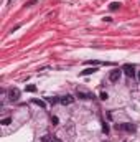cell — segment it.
<instances>
[{
  "label": "cell",
  "instance_id": "obj_1",
  "mask_svg": "<svg viewBox=\"0 0 140 142\" xmlns=\"http://www.w3.org/2000/svg\"><path fill=\"white\" fill-rule=\"evenodd\" d=\"M115 127H117V129L125 131V132H135V129H137L134 124H129V122H125V124H117Z\"/></svg>",
  "mask_w": 140,
  "mask_h": 142
},
{
  "label": "cell",
  "instance_id": "obj_2",
  "mask_svg": "<svg viewBox=\"0 0 140 142\" xmlns=\"http://www.w3.org/2000/svg\"><path fill=\"white\" fill-rule=\"evenodd\" d=\"M18 97H20V91L17 89V88H12V89L8 91V99L10 101H18Z\"/></svg>",
  "mask_w": 140,
  "mask_h": 142
},
{
  "label": "cell",
  "instance_id": "obj_3",
  "mask_svg": "<svg viewBox=\"0 0 140 142\" xmlns=\"http://www.w3.org/2000/svg\"><path fill=\"white\" fill-rule=\"evenodd\" d=\"M120 74H122V71H120V69H114V71H110L109 79H110L112 83H115V81H119V79H120Z\"/></svg>",
  "mask_w": 140,
  "mask_h": 142
},
{
  "label": "cell",
  "instance_id": "obj_4",
  "mask_svg": "<svg viewBox=\"0 0 140 142\" xmlns=\"http://www.w3.org/2000/svg\"><path fill=\"white\" fill-rule=\"evenodd\" d=\"M60 103H61V104H64V106H68V104H73V103H74V97L71 96V94H66V96L60 97Z\"/></svg>",
  "mask_w": 140,
  "mask_h": 142
},
{
  "label": "cell",
  "instance_id": "obj_5",
  "mask_svg": "<svg viewBox=\"0 0 140 142\" xmlns=\"http://www.w3.org/2000/svg\"><path fill=\"white\" fill-rule=\"evenodd\" d=\"M122 71H125V74H127V76H134V74H135V68H134L132 65H124Z\"/></svg>",
  "mask_w": 140,
  "mask_h": 142
},
{
  "label": "cell",
  "instance_id": "obj_6",
  "mask_svg": "<svg viewBox=\"0 0 140 142\" xmlns=\"http://www.w3.org/2000/svg\"><path fill=\"white\" fill-rule=\"evenodd\" d=\"M78 97H79V99H92V94H91V93H86V91L78 89Z\"/></svg>",
  "mask_w": 140,
  "mask_h": 142
},
{
  "label": "cell",
  "instance_id": "obj_7",
  "mask_svg": "<svg viewBox=\"0 0 140 142\" xmlns=\"http://www.w3.org/2000/svg\"><path fill=\"white\" fill-rule=\"evenodd\" d=\"M96 68H86L84 71H81V74H83V76H87V74H92V73H96Z\"/></svg>",
  "mask_w": 140,
  "mask_h": 142
},
{
  "label": "cell",
  "instance_id": "obj_8",
  "mask_svg": "<svg viewBox=\"0 0 140 142\" xmlns=\"http://www.w3.org/2000/svg\"><path fill=\"white\" fill-rule=\"evenodd\" d=\"M10 122H12L10 117H5V119H2V121H0V124H2V126H8Z\"/></svg>",
  "mask_w": 140,
  "mask_h": 142
},
{
  "label": "cell",
  "instance_id": "obj_9",
  "mask_svg": "<svg viewBox=\"0 0 140 142\" xmlns=\"http://www.w3.org/2000/svg\"><path fill=\"white\" fill-rule=\"evenodd\" d=\"M119 7H120V3H117V2H112L110 5H109V8H110V10H117Z\"/></svg>",
  "mask_w": 140,
  "mask_h": 142
},
{
  "label": "cell",
  "instance_id": "obj_10",
  "mask_svg": "<svg viewBox=\"0 0 140 142\" xmlns=\"http://www.w3.org/2000/svg\"><path fill=\"white\" fill-rule=\"evenodd\" d=\"M33 103H35V104H38L40 108H46V104H45L43 101H40V99H33Z\"/></svg>",
  "mask_w": 140,
  "mask_h": 142
},
{
  "label": "cell",
  "instance_id": "obj_11",
  "mask_svg": "<svg viewBox=\"0 0 140 142\" xmlns=\"http://www.w3.org/2000/svg\"><path fill=\"white\" fill-rule=\"evenodd\" d=\"M46 101H48L49 104H56V103H58L60 99H56V97H46Z\"/></svg>",
  "mask_w": 140,
  "mask_h": 142
},
{
  "label": "cell",
  "instance_id": "obj_12",
  "mask_svg": "<svg viewBox=\"0 0 140 142\" xmlns=\"http://www.w3.org/2000/svg\"><path fill=\"white\" fill-rule=\"evenodd\" d=\"M26 91H28V93H35V91H36V86H26Z\"/></svg>",
  "mask_w": 140,
  "mask_h": 142
},
{
  "label": "cell",
  "instance_id": "obj_13",
  "mask_svg": "<svg viewBox=\"0 0 140 142\" xmlns=\"http://www.w3.org/2000/svg\"><path fill=\"white\" fill-rule=\"evenodd\" d=\"M107 97H109V96H107V93H101V99H102V101H106Z\"/></svg>",
  "mask_w": 140,
  "mask_h": 142
},
{
  "label": "cell",
  "instance_id": "obj_14",
  "mask_svg": "<svg viewBox=\"0 0 140 142\" xmlns=\"http://www.w3.org/2000/svg\"><path fill=\"white\" fill-rule=\"evenodd\" d=\"M102 131H104V132H107V131H109V127H107V124H104V126H102Z\"/></svg>",
  "mask_w": 140,
  "mask_h": 142
},
{
  "label": "cell",
  "instance_id": "obj_15",
  "mask_svg": "<svg viewBox=\"0 0 140 142\" xmlns=\"http://www.w3.org/2000/svg\"><path fill=\"white\" fill-rule=\"evenodd\" d=\"M43 142H49V136H45L43 137Z\"/></svg>",
  "mask_w": 140,
  "mask_h": 142
},
{
  "label": "cell",
  "instance_id": "obj_16",
  "mask_svg": "<svg viewBox=\"0 0 140 142\" xmlns=\"http://www.w3.org/2000/svg\"><path fill=\"white\" fill-rule=\"evenodd\" d=\"M137 78H138V79H140V71H137Z\"/></svg>",
  "mask_w": 140,
  "mask_h": 142
}]
</instances>
